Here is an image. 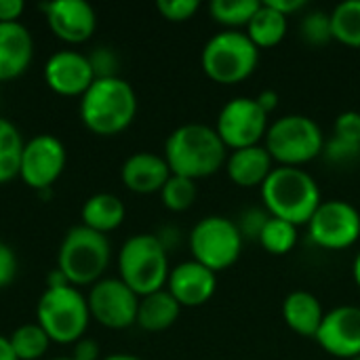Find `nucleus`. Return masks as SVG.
<instances>
[{
	"label": "nucleus",
	"mask_w": 360,
	"mask_h": 360,
	"mask_svg": "<svg viewBox=\"0 0 360 360\" xmlns=\"http://www.w3.org/2000/svg\"><path fill=\"white\" fill-rule=\"evenodd\" d=\"M228 152L215 127L200 122L177 127L165 141V160L171 173L192 181L219 173L226 167Z\"/></svg>",
	"instance_id": "nucleus-1"
},
{
	"label": "nucleus",
	"mask_w": 360,
	"mask_h": 360,
	"mask_svg": "<svg viewBox=\"0 0 360 360\" xmlns=\"http://www.w3.org/2000/svg\"><path fill=\"white\" fill-rule=\"evenodd\" d=\"M266 211L293 226H308L321 207V188L316 179L300 167H274L262 186Z\"/></svg>",
	"instance_id": "nucleus-2"
},
{
	"label": "nucleus",
	"mask_w": 360,
	"mask_h": 360,
	"mask_svg": "<svg viewBox=\"0 0 360 360\" xmlns=\"http://www.w3.org/2000/svg\"><path fill=\"white\" fill-rule=\"evenodd\" d=\"M137 114V95L120 78H95L80 101L82 122L97 135H116L124 131Z\"/></svg>",
	"instance_id": "nucleus-3"
},
{
	"label": "nucleus",
	"mask_w": 360,
	"mask_h": 360,
	"mask_svg": "<svg viewBox=\"0 0 360 360\" xmlns=\"http://www.w3.org/2000/svg\"><path fill=\"white\" fill-rule=\"evenodd\" d=\"M118 270L120 281L139 297L160 291L171 272L167 247L156 234H135L120 247Z\"/></svg>",
	"instance_id": "nucleus-4"
},
{
	"label": "nucleus",
	"mask_w": 360,
	"mask_h": 360,
	"mask_svg": "<svg viewBox=\"0 0 360 360\" xmlns=\"http://www.w3.org/2000/svg\"><path fill=\"white\" fill-rule=\"evenodd\" d=\"M36 316L51 342L76 344L80 338H84L91 312L86 297L76 287L65 283L46 287L38 300Z\"/></svg>",
	"instance_id": "nucleus-5"
},
{
	"label": "nucleus",
	"mask_w": 360,
	"mask_h": 360,
	"mask_svg": "<svg viewBox=\"0 0 360 360\" xmlns=\"http://www.w3.org/2000/svg\"><path fill=\"white\" fill-rule=\"evenodd\" d=\"M325 141L316 120L304 114H287L270 124L264 146L276 167H302L323 156Z\"/></svg>",
	"instance_id": "nucleus-6"
},
{
	"label": "nucleus",
	"mask_w": 360,
	"mask_h": 360,
	"mask_svg": "<svg viewBox=\"0 0 360 360\" xmlns=\"http://www.w3.org/2000/svg\"><path fill=\"white\" fill-rule=\"evenodd\" d=\"M110 243L86 226H74L61 240L57 255V270L72 287L95 285L110 264Z\"/></svg>",
	"instance_id": "nucleus-7"
},
{
	"label": "nucleus",
	"mask_w": 360,
	"mask_h": 360,
	"mask_svg": "<svg viewBox=\"0 0 360 360\" xmlns=\"http://www.w3.org/2000/svg\"><path fill=\"white\" fill-rule=\"evenodd\" d=\"M259 63V49L240 30H224L207 40L200 65L217 84H238L247 80Z\"/></svg>",
	"instance_id": "nucleus-8"
},
{
	"label": "nucleus",
	"mask_w": 360,
	"mask_h": 360,
	"mask_svg": "<svg viewBox=\"0 0 360 360\" xmlns=\"http://www.w3.org/2000/svg\"><path fill=\"white\" fill-rule=\"evenodd\" d=\"M243 236L236 224L221 215L202 217L190 232V251L194 262L211 272L232 268L243 253Z\"/></svg>",
	"instance_id": "nucleus-9"
},
{
	"label": "nucleus",
	"mask_w": 360,
	"mask_h": 360,
	"mask_svg": "<svg viewBox=\"0 0 360 360\" xmlns=\"http://www.w3.org/2000/svg\"><path fill=\"white\" fill-rule=\"evenodd\" d=\"M268 118L255 97H234L221 108L215 131L230 152L253 148L266 139L270 129Z\"/></svg>",
	"instance_id": "nucleus-10"
},
{
	"label": "nucleus",
	"mask_w": 360,
	"mask_h": 360,
	"mask_svg": "<svg viewBox=\"0 0 360 360\" xmlns=\"http://www.w3.org/2000/svg\"><path fill=\"white\" fill-rule=\"evenodd\" d=\"M310 240L327 251L350 249L360 238L359 209L346 200H323L308 221Z\"/></svg>",
	"instance_id": "nucleus-11"
},
{
	"label": "nucleus",
	"mask_w": 360,
	"mask_h": 360,
	"mask_svg": "<svg viewBox=\"0 0 360 360\" xmlns=\"http://www.w3.org/2000/svg\"><path fill=\"white\" fill-rule=\"evenodd\" d=\"M89 312L108 329H127L137 323L139 295L120 278H103L91 287Z\"/></svg>",
	"instance_id": "nucleus-12"
},
{
	"label": "nucleus",
	"mask_w": 360,
	"mask_h": 360,
	"mask_svg": "<svg viewBox=\"0 0 360 360\" xmlns=\"http://www.w3.org/2000/svg\"><path fill=\"white\" fill-rule=\"evenodd\" d=\"M65 169V146L59 137L40 133L21 152L19 177L34 190H49Z\"/></svg>",
	"instance_id": "nucleus-13"
},
{
	"label": "nucleus",
	"mask_w": 360,
	"mask_h": 360,
	"mask_svg": "<svg viewBox=\"0 0 360 360\" xmlns=\"http://www.w3.org/2000/svg\"><path fill=\"white\" fill-rule=\"evenodd\" d=\"M314 340L335 359L352 360L360 356V308L340 306L325 312L323 325Z\"/></svg>",
	"instance_id": "nucleus-14"
},
{
	"label": "nucleus",
	"mask_w": 360,
	"mask_h": 360,
	"mask_svg": "<svg viewBox=\"0 0 360 360\" xmlns=\"http://www.w3.org/2000/svg\"><path fill=\"white\" fill-rule=\"evenodd\" d=\"M46 84L61 95H84L95 82L91 59L78 51H57L44 63Z\"/></svg>",
	"instance_id": "nucleus-15"
},
{
	"label": "nucleus",
	"mask_w": 360,
	"mask_h": 360,
	"mask_svg": "<svg viewBox=\"0 0 360 360\" xmlns=\"http://www.w3.org/2000/svg\"><path fill=\"white\" fill-rule=\"evenodd\" d=\"M42 8L53 34L65 42H84L95 32L97 17L86 0H53Z\"/></svg>",
	"instance_id": "nucleus-16"
},
{
	"label": "nucleus",
	"mask_w": 360,
	"mask_h": 360,
	"mask_svg": "<svg viewBox=\"0 0 360 360\" xmlns=\"http://www.w3.org/2000/svg\"><path fill=\"white\" fill-rule=\"evenodd\" d=\"M215 289L217 274L194 259L184 262L169 272L167 291L177 300L181 308L205 306L215 295Z\"/></svg>",
	"instance_id": "nucleus-17"
},
{
	"label": "nucleus",
	"mask_w": 360,
	"mask_h": 360,
	"mask_svg": "<svg viewBox=\"0 0 360 360\" xmlns=\"http://www.w3.org/2000/svg\"><path fill=\"white\" fill-rule=\"evenodd\" d=\"M171 175L173 173H171L165 156H158L152 152H137V154L129 156L120 171L122 184L137 194L160 192Z\"/></svg>",
	"instance_id": "nucleus-18"
},
{
	"label": "nucleus",
	"mask_w": 360,
	"mask_h": 360,
	"mask_svg": "<svg viewBox=\"0 0 360 360\" xmlns=\"http://www.w3.org/2000/svg\"><path fill=\"white\" fill-rule=\"evenodd\" d=\"M34 55L30 30L19 21L0 23V80L17 78L27 70Z\"/></svg>",
	"instance_id": "nucleus-19"
},
{
	"label": "nucleus",
	"mask_w": 360,
	"mask_h": 360,
	"mask_svg": "<svg viewBox=\"0 0 360 360\" xmlns=\"http://www.w3.org/2000/svg\"><path fill=\"white\" fill-rule=\"evenodd\" d=\"M226 171L238 188H262L274 171V160L266 146L243 148L228 154Z\"/></svg>",
	"instance_id": "nucleus-20"
},
{
	"label": "nucleus",
	"mask_w": 360,
	"mask_h": 360,
	"mask_svg": "<svg viewBox=\"0 0 360 360\" xmlns=\"http://www.w3.org/2000/svg\"><path fill=\"white\" fill-rule=\"evenodd\" d=\"M283 319L287 327L302 338H316L325 310L316 295L310 291H293L283 302Z\"/></svg>",
	"instance_id": "nucleus-21"
},
{
	"label": "nucleus",
	"mask_w": 360,
	"mask_h": 360,
	"mask_svg": "<svg viewBox=\"0 0 360 360\" xmlns=\"http://www.w3.org/2000/svg\"><path fill=\"white\" fill-rule=\"evenodd\" d=\"M179 312H181V306L165 287L160 291L139 297L137 325L146 331L158 333V331L173 327L175 321L179 319Z\"/></svg>",
	"instance_id": "nucleus-22"
},
{
	"label": "nucleus",
	"mask_w": 360,
	"mask_h": 360,
	"mask_svg": "<svg viewBox=\"0 0 360 360\" xmlns=\"http://www.w3.org/2000/svg\"><path fill=\"white\" fill-rule=\"evenodd\" d=\"M127 209L122 200L110 192H99L93 194L84 205H82V226L105 234L116 230L124 221Z\"/></svg>",
	"instance_id": "nucleus-23"
},
{
	"label": "nucleus",
	"mask_w": 360,
	"mask_h": 360,
	"mask_svg": "<svg viewBox=\"0 0 360 360\" xmlns=\"http://www.w3.org/2000/svg\"><path fill=\"white\" fill-rule=\"evenodd\" d=\"M287 30H289V19L278 11H274L272 6H268L266 2H262L257 13L249 21L245 34L251 38V42L257 49H272L285 40Z\"/></svg>",
	"instance_id": "nucleus-24"
},
{
	"label": "nucleus",
	"mask_w": 360,
	"mask_h": 360,
	"mask_svg": "<svg viewBox=\"0 0 360 360\" xmlns=\"http://www.w3.org/2000/svg\"><path fill=\"white\" fill-rule=\"evenodd\" d=\"M333 40L360 49V0H346L331 11Z\"/></svg>",
	"instance_id": "nucleus-25"
},
{
	"label": "nucleus",
	"mask_w": 360,
	"mask_h": 360,
	"mask_svg": "<svg viewBox=\"0 0 360 360\" xmlns=\"http://www.w3.org/2000/svg\"><path fill=\"white\" fill-rule=\"evenodd\" d=\"M23 146L25 143L15 124L6 118H0V184L19 175Z\"/></svg>",
	"instance_id": "nucleus-26"
},
{
	"label": "nucleus",
	"mask_w": 360,
	"mask_h": 360,
	"mask_svg": "<svg viewBox=\"0 0 360 360\" xmlns=\"http://www.w3.org/2000/svg\"><path fill=\"white\" fill-rule=\"evenodd\" d=\"M259 6V0H213L209 4V13L219 25H226L228 30H238L249 25Z\"/></svg>",
	"instance_id": "nucleus-27"
},
{
	"label": "nucleus",
	"mask_w": 360,
	"mask_h": 360,
	"mask_svg": "<svg viewBox=\"0 0 360 360\" xmlns=\"http://www.w3.org/2000/svg\"><path fill=\"white\" fill-rule=\"evenodd\" d=\"M11 346H13V352L17 354L19 360H38L42 359L49 350V335L44 333V329L38 325V323H27V325H21L17 327L11 338H8Z\"/></svg>",
	"instance_id": "nucleus-28"
},
{
	"label": "nucleus",
	"mask_w": 360,
	"mask_h": 360,
	"mask_svg": "<svg viewBox=\"0 0 360 360\" xmlns=\"http://www.w3.org/2000/svg\"><path fill=\"white\" fill-rule=\"evenodd\" d=\"M259 245L272 255H287L297 245V226L285 219L270 217L259 236Z\"/></svg>",
	"instance_id": "nucleus-29"
},
{
	"label": "nucleus",
	"mask_w": 360,
	"mask_h": 360,
	"mask_svg": "<svg viewBox=\"0 0 360 360\" xmlns=\"http://www.w3.org/2000/svg\"><path fill=\"white\" fill-rule=\"evenodd\" d=\"M160 196L169 211L175 213L188 211L196 200V181L181 175H171L165 188L160 190Z\"/></svg>",
	"instance_id": "nucleus-30"
},
{
	"label": "nucleus",
	"mask_w": 360,
	"mask_h": 360,
	"mask_svg": "<svg viewBox=\"0 0 360 360\" xmlns=\"http://www.w3.org/2000/svg\"><path fill=\"white\" fill-rule=\"evenodd\" d=\"M302 40L310 46H323L333 40L331 30V13L325 11H310L300 23Z\"/></svg>",
	"instance_id": "nucleus-31"
},
{
	"label": "nucleus",
	"mask_w": 360,
	"mask_h": 360,
	"mask_svg": "<svg viewBox=\"0 0 360 360\" xmlns=\"http://www.w3.org/2000/svg\"><path fill=\"white\" fill-rule=\"evenodd\" d=\"M270 217H272V215L266 211V207H264V209L251 207V209H245V211L238 215V219H236L234 224H236V228H238L243 240H257V243H259V236H262L266 224L270 221Z\"/></svg>",
	"instance_id": "nucleus-32"
},
{
	"label": "nucleus",
	"mask_w": 360,
	"mask_h": 360,
	"mask_svg": "<svg viewBox=\"0 0 360 360\" xmlns=\"http://www.w3.org/2000/svg\"><path fill=\"white\" fill-rule=\"evenodd\" d=\"M323 156L335 165V167H350L354 165L360 158V146L354 143H348L344 139H338V137H329L325 141V150H323Z\"/></svg>",
	"instance_id": "nucleus-33"
},
{
	"label": "nucleus",
	"mask_w": 360,
	"mask_h": 360,
	"mask_svg": "<svg viewBox=\"0 0 360 360\" xmlns=\"http://www.w3.org/2000/svg\"><path fill=\"white\" fill-rule=\"evenodd\" d=\"M156 8L167 21L181 23V21L192 19L198 13L200 2L198 0H158Z\"/></svg>",
	"instance_id": "nucleus-34"
},
{
	"label": "nucleus",
	"mask_w": 360,
	"mask_h": 360,
	"mask_svg": "<svg viewBox=\"0 0 360 360\" xmlns=\"http://www.w3.org/2000/svg\"><path fill=\"white\" fill-rule=\"evenodd\" d=\"M333 137L360 146V112H342L333 124Z\"/></svg>",
	"instance_id": "nucleus-35"
},
{
	"label": "nucleus",
	"mask_w": 360,
	"mask_h": 360,
	"mask_svg": "<svg viewBox=\"0 0 360 360\" xmlns=\"http://www.w3.org/2000/svg\"><path fill=\"white\" fill-rule=\"evenodd\" d=\"M89 59H91L95 78H112V76H116L118 59H116L114 51H110V49H95V53Z\"/></svg>",
	"instance_id": "nucleus-36"
},
{
	"label": "nucleus",
	"mask_w": 360,
	"mask_h": 360,
	"mask_svg": "<svg viewBox=\"0 0 360 360\" xmlns=\"http://www.w3.org/2000/svg\"><path fill=\"white\" fill-rule=\"evenodd\" d=\"M17 274V257L15 251L0 240V289L8 287Z\"/></svg>",
	"instance_id": "nucleus-37"
},
{
	"label": "nucleus",
	"mask_w": 360,
	"mask_h": 360,
	"mask_svg": "<svg viewBox=\"0 0 360 360\" xmlns=\"http://www.w3.org/2000/svg\"><path fill=\"white\" fill-rule=\"evenodd\" d=\"M74 359L76 360H97L99 359V344L91 338H80L74 344Z\"/></svg>",
	"instance_id": "nucleus-38"
},
{
	"label": "nucleus",
	"mask_w": 360,
	"mask_h": 360,
	"mask_svg": "<svg viewBox=\"0 0 360 360\" xmlns=\"http://www.w3.org/2000/svg\"><path fill=\"white\" fill-rule=\"evenodd\" d=\"M23 8H25L23 0H0V23L19 21Z\"/></svg>",
	"instance_id": "nucleus-39"
},
{
	"label": "nucleus",
	"mask_w": 360,
	"mask_h": 360,
	"mask_svg": "<svg viewBox=\"0 0 360 360\" xmlns=\"http://www.w3.org/2000/svg\"><path fill=\"white\" fill-rule=\"evenodd\" d=\"M268 6H272L274 11H278L281 15H285L289 19V15L300 13L302 8H306V0H266Z\"/></svg>",
	"instance_id": "nucleus-40"
},
{
	"label": "nucleus",
	"mask_w": 360,
	"mask_h": 360,
	"mask_svg": "<svg viewBox=\"0 0 360 360\" xmlns=\"http://www.w3.org/2000/svg\"><path fill=\"white\" fill-rule=\"evenodd\" d=\"M255 101L259 103V108L270 116L276 108H278V93L276 91H272V89H266V91H262L257 97H255Z\"/></svg>",
	"instance_id": "nucleus-41"
},
{
	"label": "nucleus",
	"mask_w": 360,
	"mask_h": 360,
	"mask_svg": "<svg viewBox=\"0 0 360 360\" xmlns=\"http://www.w3.org/2000/svg\"><path fill=\"white\" fill-rule=\"evenodd\" d=\"M0 360H19L17 354L13 352V346L8 342V338L0 335Z\"/></svg>",
	"instance_id": "nucleus-42"
},
{
	"label": "nucleus",
	"mask_w": 360,
	"mask_h": 360,
	"mask_svg": "<svg viewBox=\"0 0 360 360\" xmlns=\"http://www.w3.org/2000/svg\"><path fill=\"white\" fill-rule=\"evenodd\" d=\"M352 274H354V283L359 285V289H360V253L356 255V259H354V266H352Z\"/></svg>",
	"instance_id": "nucleus-43"
},
{
	"label": "nucleus",
	"mask_w": 360,
	"mask_h": 360,
	"mask_svg": "<svg viewBox=\"0 0 360 360\" xmlns=\"http://www.w3.org/2000/svg\"><path fill=\"white\" fill-rule=\"evenodd\" d=\"M101 360H141L137 359V356H133V354H110V356H105V359Z\"/></svg>",
	"instance_id": "nucleus-44"
},
{
	"label": "nucleus",
	"mask_w": 360,
	"mask_h": 360,
	"mask_svg": "<svg viewBox=\"0 0 360 360\" xmlns=\"http://www.w3.org/2000/svg\"><path fill=\"white\" fill-rule=\"evenodd\" d=\"M51 360H76L74 356H57V359H51Z\"/></svg>",
	"instance_id": "nucleus-45"
},
{
	"label": "nucleus",
	"mask_w": 360,
	"mask_h": 360,
	"mask_svg": "<svg viewBox=\"0 0 360 360\" xmlns=\"http://www.w3.org/2000/svg\"><path fill=\"white\" fill-rule=\"evenodd\" d=\"M352 360H360V356H356V359H352Z\"/></svg>",
	"instance_id": "nucleus-46"
}]
</instances>
